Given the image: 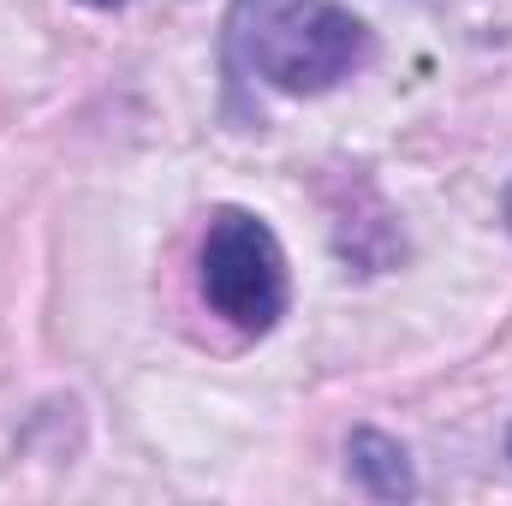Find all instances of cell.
<instances>
[{"label": "cell", "instance_id": "3957f363", "mask_svg": "<svg viewBox=\"0 0 512 506\" xmlns=\"http://www.w3.org/2000/svg\"><path fill=\"white\" fill-rule=\"evenodd\" d=\"M346 471H352V483L364 489V495H376V501H411L417 495V471H411V453L382 435V429H352V441H346Z\"/></svg>", "mask_w": 512, "mask_h": 506}, {"label": "cell", "instance_id": "8992f818", "mask_svg": "<svg viewBox=\"0 0 512 506\" xmlns=\"http://www.w3.org/2000/svg\"><path fill=\"white\" fill-rule=\"evenodd\" d=\"M507 453H512V435H507Z\"/></svg>", "mask_w": 512, "mask_h": 506}, {"label": "cell", "instance_id": "5b68a950", "mask_svg": "<svg viewBox=\"0 0 512 506\" xmlns=\"http://www.w3.org/2000/svg\"><path fill=\"white\" fill-rule=\"evenodd\" d=\"M507 227H512V191H507Z\"/></svg>", "mask_w": 512, "mask_h": 506}, {"label": "cell", "instance_id": "6da1fadb", "mask_svg": "<svg viewBox=\"0 0 512 506\" xmlns=\"http://www.w3.org/2000/svg\"><path fill=\"white\" fill-rule=\"evenodd\" d=\"M370 54V24L340 0H233L227 18V78H262L280 96H322Z\"/></svg>", "mask_w": 512, "mask_h": 506}, {"label": "cell", "instance_id": "277c9868", "mask_svg": "<svg viewBox=\"0 0 512 506\" xmlns=\"http://www.w3.org/2000/svg\"><path fill=\"white\" fill-rule=\"evenodd\" d=\"M78 6H96V12H114V6H126V0H78Z\"/></svg>", "mask_w": 512, "mask_h": 506}, {"label": "cell", "instance_id": "7a4b0ae2", "mask_svg": "<svg viewBox=\"0 0 512 506\" xmlns=\"http://www.w3.org/2000/svg\"><path fill=\"white\" fill-rule=\"evenodd\" d=\"M197 292L227 328L268 334L292 304V274L274 227L251 209H215L197 251Z\"/></svg>", "mask_w": 512, "mask_h": 506}]
</instances>
